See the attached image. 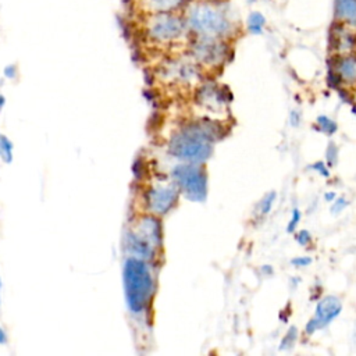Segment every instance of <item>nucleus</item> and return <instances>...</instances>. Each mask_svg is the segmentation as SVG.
I'll return each instance as SVG.
<instances>
[{
	"label": "nucleus",
	"mask_w": 356,
	"mask_h": 356,
	"mask_svg": "<svg viewBox=\"0 0 356 356\" xmlns=\"http://www.w3.org/2000/svg\"><path fill=\"white\" fill-rule=\"evenodd\" d=\"M182 14L188 31L193 36L227 40L236 29L231 8L222 0H189Z\"/></svg>",
	"instance_id": "1"
},
{
	"label": "nucleus",
	"mask_w": 356,
	"mask_h": 356,
	"mask_svg": "<svg viewBox=\"0 0 356 356\" xmlns=\"http://www.w3.org/2000/svg\"><path fill=\"white\" fill-rule=\"evenodd\" d=\"M222 135V128L210 120H199L186 124L175 132L168 143L170 153L185 161L200 164L213 153V143Z\"/></svg>",
	"instance_id": "2"
},
{
	"label": "nucleus",
	"mask_w": 356,
	"mask_h": 356,
	"mask_svg": "<svg viewBox=\"0 0 356 356\" xmlns=\"http://www.w3.org/2000/svg\"><path fill=\"white\" fill-rule=\"evenodd\" d=\"M127 306L132 314H142L152 299L154 278L146 260L129 256L122 268Z\"/></svg>",
	"instance_id": "3"
},
{
	"label": "nucleus",
	"mask_w": 356,
	"mask_h": 356,
	"mask_svg": "<svg viewBox=\"0 0 356 356\" xmlns=\"http://www.w3.org/2000/svg\"><path fill=\"white\" fill-rule=\"evenodd\" d=\"M143 36L157 46H170L184 39L189 31L182 13H145Z\"/></svg>",
	"instance_id": "4"
},
{
	"label": "nucleus",
	"mask_w": 356,
	"mask_h": 356,
	"mask_svg": "<svg viewBox=\"0 0 356 356\" xmlns=\"http://www.w3.org/2000/svg\"><path fill=\"white\" fill-rule=\"evenodd\" d=\"M161 243V225L152 216L142 217L136 227L127 234V249L134 257L149 260Z\"/></svg>",
	"instance_id": "5"
},
{
	"label": "nucleus",
	"mask_w": 356,
	"mask_h": 356,
	"mask_svg": "<svg viewBox=\"0 0 356 356\" xmlns=\"http://www.w3.org/2000/svg\"><path fill=\"white\" fill-rule=\"evenodd\" d=\"M172 181L178 189L192 202H203L207 196V175L195 163H182L172 168Z\"/></svg>",
	"instance_id": "6"
},
{
	"label": "nucleus",
	"mask_w": 356,
	"mask_h": 356,
	"mask_svg": "<svg viewBox=\"0 0 356 356\" xmlns=\"http://www.w3.org/2000/svg\"><path fill=\"white\" fill-rule=\"evenodd\" d=\"M189 54L200 65L218 67L227 60L229 46L225 39L193 36L189 43Z\"/></svg>",
	"instance_id": "7"
},
{
	"label": "nucleus",
	"mask_w": 356,
	"mask_h": 356,
	"mask_svg": "<svg viewBox=\"0 0 356 356\" xmlns=\"http://www.w3.org/2000/svg\"><path fill=\"white\" fill-rule=\"evenodd\" d=\"M178 186L174 184H159L147 189L145 200L147 209L157 216L170 211L178 199Z\"/></svg>",
	"instance_id": "8"
},
{
	"label": "nucleus",
	"mask_w": 356,
	"mask_h": 356,
	"mask_svg": "<svg viewBox=\"0 0 356 356\" xmlns=\"http://www.w3.org/2000/svg\"><path fill=\"white\" fill-rule=\"evenodd\" d=\"M342 310V302L338 296L327 295L321 298L316 306L314 316L307 321L305 330L309 335L314 334L317 330L327 327L332 320H335Z\"/></svg>",
	"instance_id": "9"
},
{
	"label": "nucleus",
	"mask_w": 356,
	"mask_h": 356,
	"mask_svg": "<svg viewBox=\"0 0 356 356\" xmlns=\"http://www.w3.org/2000/svg\"><path fill=\"white\" fill-rule=\"evenodd\" d=\"M228 92L225 90V88L217 86L214 83H207L204 86H202L197 90L196 99L197 103L211 111H221L225 108V106L228 104Z\"/></svg>",
	"instance_id": "10"
},
{
	"label": "nucleus",
	"mask_w": 356,
	"mask_h": 356,
	"mask_svg": "<svg viewBox=\"0 0 356 356\" xmlns=\"http://www.w3.org/2000/svg\"><path fill=\"white\" fill-rule=\"evenodd\" d=\"M330 43L337 54L352 53V50L356 46L355 29L350 26H346L341 22H335V25L331 29Z\"/></svg>",
	"instance_id": "11"
},
{
	"label": "nucleus",
	"mask_w": 356,
	"mask_h": 356,
	"mask_svg": "<svg viewBox=\"0 0 356 356\" xmlns=\"http://www.w3.org/2000/svg\"><path fill=\"white\" fill-rule=\"evenodd\" d=\"M164 72L167 76H172L174 79H178L181 82H189L193 81L197 74V63L192 58V60H171L170 63H167L164 65Z\"/></svg>",
	"instance_id": "12"
},
{
	"label": "nucleus",
	"mask_w": 356,
	"mask_h": 356,
	"mask_svg": "<svg viewBox=\"0 0 356 356\" xmlns=\"http://www.w3.org/2000/svg\"><path fill=\"white\" fill-rule=\"evenodd\" d=\"M334 76L338 82L356 83V54H338L334 60Z\"/></svg>",
	"instance_id": "13"
},
{
	"label": "nucleus",
	"mask_w": 356,
	"mask_h": 356,
	"mask_svg": "<svg viewBox=\"0 0 356 356\" xmlns=\"http://www.w3.org/2000/svg\"><path fill=\"white\" fill-rule=\"evenodd\" d=\"M189 0H139L145 13H182Z\"/></svg>",
	"instance_id": "14"
},
{
	"label": "nucleus",
	"mask_w": 356,
	"mask_h": 356,
	"mask_svg": "<svg viewBox=\"0 0 356 356\" xmlns=\"http://www.w3.org/2000/svg\"><path fill=\"white\" fill-rule=\"evenodd\" d=\"M334 15L337 22L356 31V0H334Z\"/></svg>",
	"instance_id": "15"
},
{
	"label": "nucleus",
	"mask_w": 356,
	"mask_h": 356,
	"mask_svg": "<svg viewBox=\"0 0 356 356\" xmlns=\"http://www.w3.org/2000/svg\"><path fill=\"white\" fill-rule=\"evenodd\" d=\"M264 25H266V18L259 11H253L249 14L248 17V31L253 35H260L264 29Z\"/></svg>",
	"instance_id": "16"
},
{
	"label": "nucleus",
	"mask_w": 356,
	"mask_h": 356,
	"mask_svg": "<svg viewBox=\"0 0 356 356\" xmlns=\"http://www.w3.org/2000/svg\"><path fill=\"white\" fill-rule=\"evenodd\" d=\"M318 129L327 135H332L337 131V122L327 115H318L316 120Z\"/></svg>",
	"instance_id": "17"
},
{
	"label": "nucleus",
	"mask_w": 356,
	"mask_h": 356,
	"mask_svg": "<svg viewBox=\"0 0 356 356\" xmlns=\"http://www.w3.org/2000/svg\"><path fill=\"white\" fill-rule=\"evenodd\" d=\"M274 200H275V192H268L264 195V197L257 204L260 216H267L271 211Z\"/></svg>",
	"instance_id": "18"
},
{
	"label": "nucleus",
	"mask_w": 356,
	"mask_h": 356,
	"mask_svg": "<svg viewBox=\"0 0 356 356\" xmlns=\"http://www.w3.org/2000/svg\"><path fill=\"white\" fill-rule=\"evenodd\" d=\"M0 156L7 163L13 160V143L6 136H0Z\"/></svg>",
	"instance_id": "19"
},
{
	"label": "nucleus",
	"mask_w": 356,
	"mask_h": 356,
	"mask_svg": "<svg viewBox=\"0 0 356 356\" xmlns=\"http://www.w3.org/2000/svg\"><path fill=\"white\" fill-rule=\"evenodd\" d=\"M296 339H298V330H296V327H291V328L288 330V332L285 334V337L281 339L280 349H281V350H286V349L292 348Z\"/></svg>",
	"instance_id": "20"
},
{
	"label": "nucleus",
	"mask_w": 356,
	"mask_h": 356,
	"mask_svg": "<svg viewBox=\"0 0 356 356\" xmlns=\"http://www.w3.org/2000/svg\"><path fill=\"white\" fill-rule=\"evenodd\" d=\"M325 159L328 163V167H332L337 164L338 161V147L335 146V143H328V147L325 150Z\"/></svg>",
	"instance_id": "21"
},
{
	"label": "nucleus",
	"mask_w": 356,
	"mask_h": 356,
	"mask_svg": "<svg viewBox=\"0 0 356 356\" xmlns=\"http://www.w3.org/2000/svg\"><path fill=\"white\" fill-rule=\"evenodd\" d=\"M300 218H302V213H300V210H299V209H293V210H292L291 220H289V222H288V225H286V232L292 234V232L296 229L298 224L300 222Z\"/></svg>",
	"instance_id": "22"
},
{
	"label": "nucleus",
	"mask_w": 356,
	"mask_h": 356,
	"mask_svg": "<svg viewBox=\"0 0 356 356\" xmlns=\"http://www.w3.org/2000/svg\"><path fill=\"white\" fill-rule=\"evenodd\" d=\"M310 168L312 170H314L316 172H318L321 177H324V178H328L330 177V167H327L325 165V163H323V161H316V163H313L312 165H310Z\"/></svg>",
	"instance_id": "23"
},
{
	"label": "nucleus",
	"mask_w": 356,
	"mask_h": 356,
	"mask_svg": "<svg viewBox=\"0 0 356 356\" xmlns=\"http://www.w3.org/2000/svg\"><path fill=\"white\" fill-rule=\"evenodd\" d=\"M296 242L300 245V246H306L312 242V234L307 231V229H300L298 234H296Z\"/></svg>",
	"instance_id": "24"
},
{
	"label": "nucleus",
	"mask_w": 356,
	"mask_h": 356,
	"mask_svg": "<svg viewBox=\"0 0 356 356\" xmlns=\"http://www.w3.org/2000/svg\"><path fill=\"white\" fill-rule=\"evenodd\" d=\"M346 206H348V202H346L345 197H335L334 202H332V206H331V211L335 213V214H338V213H341Z\"/></svg>",
	"instance_id": "25"
},
{
	"label": "nucleus",
	"mask_w": 356,
	"mask_h": 356,
	"mask_svg": "<svg viewBox=\"0 0 356 356\" xmlns=\"http://www.w3.org/2000/svg\"><path fill=\"white\" fill-rule=\"evenodd\" d=\"M310 263H312V259L306 257V256H299V257H295L291 260V264L295 267H306Z\"/></svg>",
	"instance_id": "26"
},
{
	"label": "nucleus",
	"mask_w": 356,
	"mask_h": 356,
	"mask_svg": "<svg viewBox=\"0 0 356 356\" xmlns=\"http://www.w3.org/2000/svg\"><path fill=\"white\" fill-rule=\"evenodd\" d=\"M4 76L6 78H8V79H13V78H15V75H17V67L14 65V64H8V65H6L4 67Z\"/></svg>",
	"instance_id": "27"
},
{
	"label": "nucleus",
	"mask_w": 356,
	"mask_h": 356,
	"mask_svg": "<svg viewBox=\"0 0 356 356\" xmlns=\"http://www.w3.org/2000/svg\"><path fill=\"white\" fill-rule=\"evenodd\" d=\"M289 121H291V124H292L293 127H296V125L299 124V121H300V115H298V113L293 110V111H291V114H289Z\"/></svg>",
	"instance_id": "28"
},
{
	"label": "nucleus",
	"mask_w": 356,
	"mask_h": 356,
	"mask_svg": "<svg viewBox=\"0 0 356 356\" xmlns=\"http://www.w3.org/2000/svg\"><path fill=\"white\" fill-rule=\"evenodd\" d=\"M335 197H337V193H335V192H327V193L324 195V199H325L327 202H330V203H332Z\"/></svg>",
	"instance_id": "29"
},
{
	"label": "nucleus",
	"mask_w": 356,
	"mask_h": 356,
	"mask_svg": "<svg viewBox=\"0 0 356 356\" xmlns=\"http://www.w3.org/2000/svg\"><path fill=\"white\" fill-rule=\"evenodd\" d=\"M7 342V334H6V331L0 327V345H3V343H6Z\"/></svg>",
	"instance_id": "30"
},
{
	"label": "nucleus",
	"mask_w": 356,
	"mask_h": 356,
	"mask_svg": "<svg viewBox=\"0 0 356 356\" xmlns=\"http://www.w3.org/2000/svg\"><path fill=\"white\" fill-rule=\"evenodd\" d=\"M4 104V97L0 95V108H1V106Z\"/></svg>",
	"instance_id": "31"
},
{
	"label": "nucleus",
	"mask_w": 356,
	"mask_h": 356,
	"mask_svg": "<svg viewBox=\"0 0 356 356\" xmlns=\"http://www.w3.org/2000/svg\"><path fill=\"white\" fill-rule=\"evenodd\" d=\"M0 302H1V281H0Z\"/></svg>",
	"instance_id": "32"
},
{
	"label": "nucleus",
	"mask_w": 356,
	"mask_h": 356,
	"mask_svg": "<svg viewBox=\"0 0 356 356\" xmlns=\"http://www.w3.org/2000/svg\"><path fill=\"white\" fill-rule=\"evenodd\" d=\"M353 113H355V114H356V106H355V108H353Z\"/></svg>",
	"instance_id": "33"
},
{
	"label": "nucleus",
	"mask_w": 356,
	"mask_h": 356,
	"mask_svg": "<svg viewBox=\"0 0 356 356\" xmlns=\"http://www.w3.org/2000/svg\"><path fill=\"white\" fill-rule=\"evenodd\" d=\"M249 1H254V0H249Z\"/></svg>",
	"instance_id": "34"
}]
</instances>
